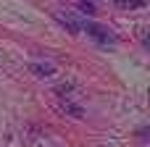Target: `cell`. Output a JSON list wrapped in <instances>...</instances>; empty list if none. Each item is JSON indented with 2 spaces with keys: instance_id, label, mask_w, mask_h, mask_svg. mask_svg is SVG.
I'll return each mask as SVG.
<instances>
[{
  "instance_id": "277c9868",
  "label": "cell",
  "mask_w": 150,
  "mask_h": 147,
  "mask_svg": "<svg viewBox=\"0 0 150 147\" xmlns=\"http://www.w3.org/2000/svg\"><path fill=\"white\" fill-rule=\"evenodd\" d=\"M61 110H63V113H69L71 118H84V110H82L76 103H69V100H63V103H61Z\"/></svg>"
},
{
  "instance_id": "6da1fadb",
  "label": "cell",
  "mask_w": 150,
  "mask_h": 147,
  "mask_svg": "<svg viewBox=\"0 0 150 147\" xmlns=\"http://www.w3.org/2000/svg\"><path fill=\"white\" fill-rule=\"evenodd\" d=\"M82 32H87V37H92L98 45H103V47H113L119 39H116V34H111V29L108 26H100V24H95V21H87L84 26H82Z\"/></svg>"
},
{
  "instance_id": "3957f363",
  "label": "cell",
  "mask_w": 150,
  "mask_h": 147,
  "mask_svg": "<svg viewBox=\"0 0 150 147\" xmlns=\"http://www.w3.org/2000/svg\"><path fill=\"white\" fill-rule=\"evenodd\" d=\"M55 18H58V21H61L71 34H79V32H82V24H79V21H74L71 16H66V13H55Z\"/></svg>"
},
{
  "instance_id": "52a82bcc",
  "label": "cell",
  "mask_w": 150,
  "mask_h": 147,
  "mask_svg": "<svg viewBox=\"0 0 150 147\" xmlns=\"http://www.w3.org/2000/svg\"><path fill=\"white\" fill-rule=\"evenodd\" d=\"M55 92H58L61 97H66V95L71 92V84H61V87H55Z\"/></svg>"
},
{
  "instance_id": "7a4b0ae2",
  "label": "cell",
  "mask_w": 150,
  "mask_h": 147,
  "mask_svg": "<svg viewBox=\"0 0 150 147\" xmlns=\"http://www.w3.org/2000/svg\"><path fill=\"white\" fill-rule=\"evenodd\" d=\"M29 71H32L34 76L45 79V76H53V74H55V66H53V63H32Z\"/></svg>"
},
{
  "instance_id": "5b68a950",
  "label": "cell",
  "mask_w": 150,
  "mask_h": 147,
  "mask_svg": "<svg viewBox=\"0 0 150 147\" xmlns=\"http://www.w3.org/2000/svg\"><path fill=\"white\" fill-rule=\"evenodd\" d=\"M119 8L124 11H137V8H145V0H113Z\"/></svg>"
},
{
  "instance_id": "8992f818",
  "label": "cell",
  "mask_w": 150,
  "mask_h": 147,
  "mask_svg": "<svg viewBox=\"0 0 150 147\" xmlns=\"http://www.w3.org/2000/svg\"><path fill=\"white\" fill-rule=\"evenodd\" d=\"M84 16H95L98 13V5H95V0H79V5H76Z\"/></svg>"
}]
</instances>
